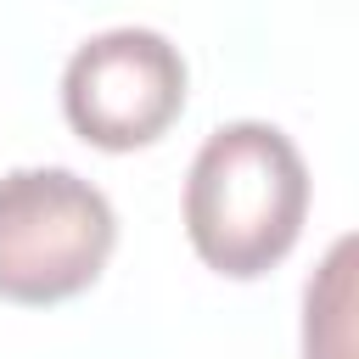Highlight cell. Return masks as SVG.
<instances>
[{"instance_id": "cell-3", "label": "cell", "mask_w": 359, "mask_h": 359, "mask_svg": "<svg viewBox=\"0 0 359 359\" xmlns=\"http://www.w3.org/2000/svg\"><path fill=\"white\" fill-rule=\"evenodd\" d=\"M185 107V56L157 28H107L67 56L62 112L101 151L151 146Z\"/></svg>"}, {"instance_id": "cell-4", "label": "cell", "mask_w": 359, "mask_h": 359, "mask_svg": "<svg viewBox=\"0 0 359 359\" xmlns=\"http://www.w3.org/2000/svg\"><path fill=\"white\" fill-rule=\"evenodd\" d=\"M348 264H353V241L342 236L303 292V359H348V309H353Z\"/></svg>"}, {"instance_id": "cell-1", "label": "cell", "mask_w": 359, "mask_h": 359, "mask_svg": "<svg viewBox=\"0 0 359 359\" xmlns=\"http://www.w3.org/2000/svg\"><path fill=\"white\" fill-rule=\"evenodd\" d=\"M309 168L303 151L258 118L219 123L185 174V236L196 258L230 280L269 275L303 230Z\"/></svg>"}, {"instance_id": "cell-2", "label": "cell", "mask_w": 359, "mask_h": 359, "mask_svg": "<svg viewBox=\"0 0 359 359\" xmlns=\"http://www.w3.org/2000/svg\"><path fill=\"white\" fill-rule=\"evenodd\" d=\"M118 247L112 202L73 168H11L0 174V297L6 303H67L95 286Z\"/></svg>"}]
</instances>
